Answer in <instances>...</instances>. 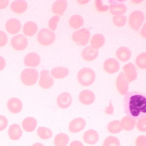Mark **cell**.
<instances>
[{
    "label": "cell",
    "instance_id": "obj_1",
    "mask_svg": "<svg viewBox=\"0 0 146 146\" xmlns=\"http://www.w3.org/2000/svg\"><path fill=\"white\" fill-rule=\"evenodd\" d=\"M124 111L128 116L138 120L146 115V94L138 91H131L125 95Z\"/></svg>",
    "mask_w": 146,
    "mask_h": 146
},
{
    "label": "cell",
    "instance_id": "obj_2",
    "mask_svg": "<svg viewBox=\"0 0 146 146\" xmlns=\"http://www.w3.org/2000/svg\"><path fill=\"white\" fill-rule=\"evenodd\" d=\"M96 75L94 71L89 68H84L81 69L78 74V80L84 86H88L94 82Z\"/></svg>",
    "mask_w": 146,
    "mask_h": 146
},
{
    "label": "cell",
    "instance_id": "obj_3",
    "mask_svg": "<svg viewBox=\"0 0 146 146\" xmlns=\"http://www.w3.org/2000/svg\"><path fill=\"white\" fill-rule=\"evenodd\" d=\"M38 76V72L36 70L32 68H27L21 73V79L25 85L32 86L36 83Z\"/></svg>",
    "mask_w": 146,
    "mask_h": 146
},
{
    "label": "cell",
    "instance_id": "obj_4",
    "mask_svg": "<svg viewBox=\"0 0 146 146\" xmlns=\"http://www.w3.org/2000/svg\"><path fill=\"white\" fill-rule=\"evenodd\" d=\"M55 38L56 36L54 32L46 28L40 29L37 36L39 43L41 45L44 46L52 44L54 42Z\"/></svg>",
    "mask_w": 146,
    "mask_h": 146
},
{
    "label": "cell",
    "instance_id": "obj_5",
    "mask_svg": "<svg viewBox=\"0 0 146 146\" xmlns=\"http://www.w3.org/2000/svg\"><path fill=\"white\" fill-rule=\"evenodd\" d=\"M145 19L143 12L137 10L131 13L129 17V24L131 27L135 31H138L141 27Z\"/></svg>",
    "mask_w": 146,
    "mask_h": 146
},
{
    "label": "cell",
    "instance_id": "obj_6",
    "mask_svg": "<svg viewBox=\"0 0 146 146\" xmlns=\"http://www.w3.org/2000/svg\"><path fill=\"white\" fill-rule=\"evenodd\" d=\"M90 38V32L88 29L85 28L74 32L72 35L73 40L80 46H86L89 41Z\"/></svg>",
    "mask_w": 146,
    "mask_h": 146
},
{
    "label": "cell",
    "instance_id": "obj_7",
    "mask_svg": "<svg viewBox=\"0 0 146 146\" xmlns=\"http://www.w3.org/2000/svg\"><path fill=\"white\" fill-rule=\"evenodd\" d=\"M11 45L15 50L18 51L23 50L27 46V39L25 36L19 34L12 38Z\"/></svg>",
    "mask_w": 146,
    "mask_h": 146
},
{
    "label": "cell",
    "instance_id": "obj_8",
    "mask_svg": "<svg viewBox=\"0 0 146 146\" xmlns=\"http://www.w3.org/2000/svg\"><path fill=\"white\" fill-rule=\"evenodd\" d=\"M39 84L41 88L46 89H49L53 85L54 80L48 70H44L40 72Z\"/></svg>",
    "mask_w": 146,
    "mask_h": 146
},
{
    "label": "cell",
    "instance_id": "obj_9",
    "mask_svg": "<svg viewBox=\"0 0 146 146\" xmlns=\"http://www.w3.org/2000/svg\"><path fill=\"white\" fill-rule=\"evenodd\" d=\"M116 87L119 94L122 95H125L128 92V84L127 80L123 72H121L119 74V76L117 78Z\"/></svg>",
    "mask_w": 146,
    "mask_h": 146
},
{
    "label": "cell",
    "instance_id": "obj_10",
    "mask_svg": "<svg viewBox=\"0 0 146 146\" xmlns=\"http://www.w3.org/2000/svg\"><path fill=\"white\" fill-rule=\"evenodd\" d=\"M110 2L111 4L109 8L112 15L116 16L122 15L127 11L126 6L119 1H110Z\"/></svg>",
    "mask_w": 146,
    "mask_h": 146
},
{
    "label": "cell",
    "instance_id": "obj_11",
    "mask_svg": "<svg viewBox=\"0 0 146 146\" xmlns=\"http://www.w3.org/2000/svg\"><path fill=\"white\" fill-rule=\"evenodd\" d=\"M125 75L128 82H131L136 80L137 77V70L135 65L132 63H129L123 67Z\"/></svg>",
    "mask_w": 146,
    "mask_h": 146
},
{
    "label": "cell",
    "instance_id": "obj_12",
    "mask_svg": "<svg viewBox=\"0 0 146 146\" xmlns=\"http://www.w3.org/2000/svg\"><path fill=\"white\" fill-rule=\"evenodd\" d=\"M6 29L10 34L15 35L20 31L21 23L16 18L9 19L6 22Z\"/></svg>",
    "mask_w": 146,
    "mask_h": 146
},
{
    "label": "cell",
    "instance_id": "obj_13",
    "mask_svg": "<svg viewBox=\"0 0 146 146\" xmlns=\"http://www.w3.org/2000/svg\"><path fill=\"white\" fill-rule=\"evenodd\" d=\"M119 63L114 58L107 59L104 64V69L108 73L113 74L116 73L119 69Z\"/></svg>",
    "mask_w": 146,
    "mask_h": 146
},
{
    "label": "cell",
    "instance_id": "obj_14",
    "mask_svg": "<svg viewBox=\"0 0 146 146\" xmlns=\"http://www.w3.org/2000/svg\"><path fill=\"white\" fill-rule=\"evenodd\" d=\"M86 125V121L82 117L74 119L69 124V129L72 133H78L84 128Z\"/></svg>",
    "mask_w": 146,
    "mask_h": 146
},
{
    "label": "cell",
    "instance_id": "obj_15",
    "mask_svg": "<svg viewBox=\"0 0 146 146\" xmlns=\"http://www.w3.org/2000/svg\"><path fill=\"white\" fill-rule=\"evenodd\" d=\"M72 97L68 92L62 93L57 98L58 106L62 109L69 108L72 103Z\"/></svg>",
    "mask_w": 146,
    "mask_h": 146
},
{
    "label": "cell",
    "instance_id": "obj_16",
    "mask_svg": "<svg viewBox=\"0 0 146 146\" xmlns=\"http://www.w3.org/2000/svg\"><path fill=\"white\" fill-rule=\"evenodd\" d=\"M79 98L82 104L89 105L94 102L95 96L94 92L91 90H85L80 93Z\"/></svg>",
    "mask_w": 146,
    "mask_h": 146
},
{
    "label": "cell",
    "instance_id": "obj_17",
    "mask_svg": "<svg viewBox=\"0 0 146 146\" xmlns=\"http://www.w3.org/2000/svg\"><path fill=\"white\" fill-rule=\"evenodd\" d=\"M99 55L98 49L94 48L91 46H86L82 51V55L84 59L86 61H92L95 59Z\"/></svg>",
    "mask_w": 146,
    "mask_h": 146
},
{
    "label": "cell",
    "instance_id": "obj_18",
    "mask_svg": "<svg viewBox=\"0 0 146 146\" xmlns=\"http://www.w3.org/2000/svg\"><path fill=\"white\" fill-rule=\"evenodd\" d=\"M24 62L27 66L36 67L40 64V58L36 53H30L25 56Z\"/></svg>",
    "mask_w": 146,
    "mask_h": 146
},
{
    "label": "cell",
    "instance_id": "obj_19",
    "mask_svg": "<svg viewBox=\"0 0 146 146\" xmlns=\"http://www.w3.org/2000/svg\"><path fill=\"white\" fill-rule=\"evenodd\" d=\"M83 139L85 143L89 145H94L98 141L99 135L95 130L89 129L84 133Z\"/></svg>",
    "mask_w": 146,
    "mask_h": 146
},
{
    "label": "cell",
    "instance_id": "obj_20",
    "mask_svg": "<svg viewBox=\"0 0 146 146\" xmlns=\"http://www.w3.org/2000/svg\"><path fill=\"white\" fill-rule=\"evenodd\" d=\"M7 108L13 113H17L22 109V103L18 98H12L7 102Z\"/></svg>",
    "mask_w": 146,
    "mask_h": 146
},
{
    "label": "cell",
    "instance_id": "obj_21",
    "mask_svg": "<svg viewBox=\"0 0 146 146\" xmlns=\"http://www.w3.org/2000/svg\"><path fill=\"white\" fill-rule=\"evenodd\" d=\"M28 5L26 1L23 0L14 1L11 4V9L15 13H22L27 9Z\"/></svg>",
    "mask_w": 146,
    "mask_h": 146
},
{
    "label": "cell",
    "instance_id": "obj_22",
    "mask_svg": "<svg viewBox=\"0 0 146 146\" xmlns=\"http://www.w3.org/2000/svg\"><path fill=\"white\" fill-rule=\"evenodd\" d=\"M22 130L20 126L16 123L10 126L8 131L9 138L13 141H17L19 139L22 137Z\"/></svg>",
    "mask_w": 146,
    "mask_h": 146
},
{
    "label": "cell",
    "instance_id": "obj_23",
    "mask_svg": "<svg viewBox=\"0 0 146 146\" xmlns=\"http://www.w3.org/2000/svg\"><path fill=\"white\" fill-rule=\"evenodd\" d=\"M68 6V2L65 0H58L55 1L53 6L52 11L55 14L63 15Z\"/></svg>",
    "mask_w": 146,
    "mask_h": 146
},
{
    "label": "cell",
    "instance_id": "obj_24",
    "mask_svg": "<svg viewBox=\"0 0 146 146\" xmlns=\"http://www.w3.org/2000/svg\"><path fill=\"white\" fill-rule=\"evenodd\" d=\"M22 125L25 131L28 132H31L35 130L37 125V121L33 117H28L23 121Z\"/></svg>",
    "mask_w": 146,
    "mask_h": 146
},
{
    "label": "cell",
    "instance_id": "obj_25",
    "mask_svg": "<svg viewBox=\"0 0 146 146\" xmlns=\"http://www.w3.org/2000/svg\"><path fill=\"white\" fill-rule=\"evenodd\" d=\"M131 50L125 46L120 47L116 51V56L122 62H127L131 56Z\"/></svg>",
    "mask_w": 146,
    "mask_h": 146
},
{
    "label": "cell",
    "instance_id": "obj_26",
    "mask_svg": "<svg viewBox=\"0 0 146 146\" xmlns=\"http://www.w3.org/2000/svg\"><path fill=\"white\" fill-rule=\"evenodd\" d=\"M121 123L122 129L126 131H130L133 129L136 125V120L128 116L123 117Z\"/></svg>",
    "mask_w": 146,
    "mask_h": 146
},
{
    "label": "cell",
    "instance_id": "obj_27",
    "mask_svg": "<svg viewBox=\"0 0 146 146\" xmlns=\"http://www.w3.org/2000/svg\"><path fill=\"white\" fill-rule=\"evenodd\" d=\"M23 31L26 36H33L38 31L37 25L32 21L27 22L25 24Z\"/></svg>",
    "mask_w": 146,
    "mask_h": 146
},
{
    "label": "cell",
    "instance_id": "obj_28",
    "mask_svg": "<svg viewBox=\"0 0 146 146\" xmlns=\"http://www.w3.org/2000/svg\"><path fill=\"white\" fill-rule=\"evenodd\" d=\"M105 39L104 36L101 34H96L94 35L91 40V46L98 49L105 44Z\"/></svg>",
    "mask_w": 146,
    "mask_h": 146
},
{
    "label": "cell",
    "instance_id": "obj_29",
    "mask_svg": "<svg viewBox=\"0 0 146 146\" xmlns=\"http://www.w3.org/2000/svg\"><path fill=\"white\" fill-rule=\"evenodd\" d=\"M69 73V70L64 67L60 66L53 69L51 71V74L55 79H62L66 77Z\"/></svg>",
    "mask_w": 146,
    "mask_h": 146
},
{
    "label": "cell",
    "instance_id": "obj_30",
    "mask_svg": "<svg viewBox=\"0 0 146 146\" xmlns=\"http://www.w3.org/2000/svg\"><path fill=\"white\" fill-rule=\"evenodd\" d=\"M69 23L71 28L76 29L82 27L84 24V19L80 15H75L70 17Z\"/></svg>",
    "mask_w": 146,
    "mask_h": 146
},
{
    "label": "cell",
    "instance_id": "obj_31",
    "mask_svg": "<svg viewBox=\"0 0 146 146\" xmlns=\"http://www.w3.org/2000/svg\"><path fill=\"white\" fill-rule=\"evenodd\" d=\"M69 141V136L65 133H61L55 137L54 143L55 146H66Z\"/></svg>",
    "mask_w": 146,
    "mask_h": 146
},
{
    "label": "cell",
    "instance_id": "obj_32",
    "mask_svg": "<svg viewBox=\"0 0 146 146\" xmlns=\"http://www.w3.org/2000/svg\"><path fill=\"white\" fill-rule=\"evenodd\" d=\"M122 129L121 122L119 120H115L109 123L108 130L111 133H118Z\"/></svg>",
    "mask_w": 146,
    "mask_h": 146
},
{
    "label": "cell",
    "instance_id": "obj_33",
    "mask_svg": "<svg viewBox=\"0 0 146 146\" xmlns=\"http://www.w3.org/2000/svg\"><path fill=\"white\" fill-rule=\"evenodd\" d=\"M38 136L42 139H48L50 138L53 136V132L48 128L45 127H39L37 130Z\"/></svg>",
    "mask_w": 146,
    "mask_h": 146
},
{
    "label": "cell",
    "instance_id": "obj_34",
    "mask_svg": "<svg viewBox=\"0 0 146 146\" xmlns=\"http://www.w3.org/2000/svg\"><path fill=\"white\" fill-rule=\"evenodd\" d=\"M102 146H120V142L117 137L109 136L105 139Z\"/></svg>",
    "mask_w": 146,
    "mask_h": 146
},
{
    "label": "cell",
    "instance_id": "obj_35",
    "mask_svg": "<svg viewBox=\"0 0 146 146\" xmlns=\"http://www.w3.org/2000/svg\"><path fill=\"white\" fill-rule=\"evenodd\" d=\"M112 21L116 26L121 27L125 26L126 23L127 17L124 15H117L113 17Z\"/></svg>",
    "mask_w": 146,
    "mask_h": 146
},
{
    "label": "cell",
    "instance_id": "obj_36",
    "mask_svg": "<svg viewBox=\"0 0 146 146\" xmlns=\"http://www.w3.org/2000/svg\"><path fill=\"white\" fill-rule=\"evenodd\" d=\"M136 63L139 68L145 69L146 68V53H142L138 55L136 59Z\"/></svg>",
    "mask_w": 146,
    "mask_h": 146
},
{
    "label": "cell",
    "instance_id": "obj_37",
    "mask_svg": "<svg viewBox=\"0 0 146 146\" xmlns=\"http://www.w3.org/2000/svg\"><path fill=\"white\" fill-rule=\"evenodd\" d=\"M60 17L58 15H56L50 19L48 22V27L52 30L55 31L57 27V24L59 21Z\"/></svg>",
    "mask_w": 146,
    "mask_h": 146
},
{
    "label": "cell",
    "instance_id": "obj_38",
    "mask_svg": "<svg viewBox=\"0 0 146 146\" xmlns=\"http://www.w3.org/2000/svg\"><path fill=\"white\" fill-rule=\"evenodd\" d=\"M95 7L96 9L100 12H106L109 9V6L108 5H104L102 1L101 0H97L95 1Z\"/></svg>",
    "mask_w": 146,
    "mask_h": 146
},
{
    "label": "cell",
    "instance_id": "obj_39",
    "mask_svg": "<svg viewBox=\"0 0 146 146\" xmlns=\"http://www.w3.org/2000/svg\"><path fill=\"white\" fill-rule=\"evenodd\" d=\"M137 127L139 131L146 132V117H143L138 119L137 123Z\"/></svg>",
    "mask_w": 146,
    "mask_h": 146
},
{
    "label": "cell",
    "instance_id": "obj_40",
    "mask_svg": "<svg viewBox=\"0 0 146 146\" xmlns=\"http://www.w3.org/2000/svg\"><path fill=\"white\" fill-rule=\"evenodd\" d=\"M8 41V37L5 32L0 31V46H5Z\"/></svg>",
    "mask_w": 146,
    "mask_h": 146
},
{
    "label": "cell",
    "instance_id": "obj_41",
    "mask_svg": "<svg viewBox=\"0 0 146 146\" xmlns=\"http://www.w3.org/2000/svg\"><path fill=\"white\" fill-rule=\"evenodd\" d=\"M8 125V119L2 115H0V131L4 130Z\"/></svg>",
    "mask_w": 146,
    "mask_h": 146
},
{
    "label": "cell",
    "instance_id": "obj_42",
    "mask_svg": "<svg viewBox=\"0 0 146 146\" xmlns=\"http://www.w3.org/2000/svg\"><path fill=\"white\" fill-rule=\"evenodd\" d=\"M136 146H146V138L145 136H140L136 139Z\"/></svg>",
    "mask_w": 146,
    "mask_h": 146
},
{
    "label": "cell",
    "instance_id": "obj_43",
    "mask_svg": "<svg viewBox=\"0 0 146 146\" xmlns=\"http://www.w3.org/2000/svg\"><path fill=\"white\" fill-rule=\"evenodd\" d=\"M9 4V1L8 0H0V9L6 8Z\"/></svg>",
    "mask_w": 146,
    "mask_h": 146
},
{
    "label": "cell",
    "instance_id": "obj_44",
    "mask_svg": "<svg viewBox=\"0 0 146 146\" xmlns=\"http://www.w3.org/2000/svg\"><path fill=\"white\" fill-rule=\"evenodd\" d=\"M6 65L5 59L1 56H0V71L3 70Z\"/></svg>",
    "mask_w": 146,
    "mask_h": 146
},
{
    "label": "cell",
    "instance_id": "obj_45",
    "mask_svg": "<svg viewBox=\"0 0 146 146\" xmlns=\"http://www.w3.org/2000/svg\"><path fill=\"white\" fill-rule=\"evenodd\" d=\"M69 146H84L82 142L78 141H74L72 142Z\"/></svg>",
    "mask_w": 146,
    "mask_h": 146
},
{
    "label": "cell",
    "instance_id": "obj_46",
    "mask_svg": "<svg viewBox=\"0 0 146 146\" xmlns=\"http://www.w3.org/2000/svg\"><path fill=\"white\" fill-rule=\"evenodd\" d=\"M110 106L107 108V109L106 110V112L107 114H112L113 112V108L111 105V103L110 104Z\"/></svg>",
    "mask_w": 146,
    "mask_h": 146
},
{
    "label": "cell",
    "instance_id": "obj_47",
    "mask_svg": "<svg viewBox=\"0 0 146 146\" xmlns=\"http://www.w3.org/2000/svg\"><path fill=\"white\" fill-rule=\"evenodd\" d=\"M32 146H44L42 143H36L35 144H33Z\"/></svg>",
    "mask_w": 146,
    "mask_h": 146
}]
</instances>
